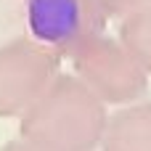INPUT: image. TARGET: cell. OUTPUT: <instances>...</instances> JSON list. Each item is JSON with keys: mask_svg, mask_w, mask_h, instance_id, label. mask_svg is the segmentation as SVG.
Here are the masks:
<instances>
[{"mask_svg": "<svg viewBox=\"0 0 151 151\" xmlns=\"http://www.w3.org/2000/svg\"><path fill=\"white\" fill-rule=\"evenodd\" d=\"M80 3L82 0H35V29L48 40L74 35L82 19Z\"/></svg>", "mask_w": 151, "mask_h": 151, "instance_id": "6da1fadb", "label": "cell"}]
</instances>
